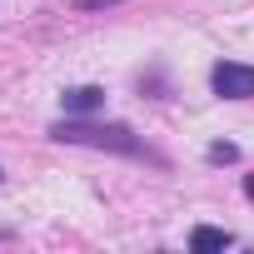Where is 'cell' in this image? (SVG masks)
Returning <instances> with one entry per match:
<instances>
[{"label": "cell", "instance_id": "4", "mask_svg": "<svg viewBox=\"0 0 254 254\" xmlns=\"http://www.w3.org/2000/svg\"><path fill=\"white\" fill-rule=\"evenodd\" d=\"M229 244H234V239H229L224 229H209V224H199V229L190 234V249H199V254H204V249H229Z\"/></svg>", "mask_w": 254, "mask_h": 254}, {"label": "cell", "instance_id": "3", "mask_svg": "<svg viewBox=\"0 0 254 254\" xmlns=\"http://www.w3.org/2000/svg\"><path fill=\"white\" fill-rule=\"evenodd\" d=\"M105 105V90L100 85H75V90H65V110L70 115H95Z\"/></svg>", "mask_w": 254, "mask_h": 254}, {"label": "cell", "instance_id": "1", "mask_svg": "<svg viewBox=\"0 0 254 254\" xmlns=\"http://www.w3.org/2000/svg\"><path fill=\"white\" fill-rule=\"evenodd\" d=\"M55 140H70V145H100V150H120V155H145L140 140L125 130V125H80V120H65L50 130Z\"/></svg>", "mask_w": 254, "mask_h": 254}, {"label": "cell", "instance_id": "2", "mask_svg": "<svg viewBox=\"0 0 254 254\" xmlns=\"http://www.w3.org/2000/svg\"><path fill=\"white\" fill-rule=\"evenodd\" d=\"M214 95L224 100H254V65H234V60H219L214 75H209Z\"/></svg>", "mask_w": 254, "mask_h": 254}, {"label": "cell", "instance_id": "5", "mask_svg": "<svg viewBox=\"0 0 254 254\" xmlns=\"http://www.w3.org/2000/svg\"><path fill=\"white\" fill-rule=\"evenodd\" d=\"M209 160L214 165H229V160H239V150L234 145H209Z\"/></svg>", "mask_w": 254, "mask_h": 254}]
</instances>
